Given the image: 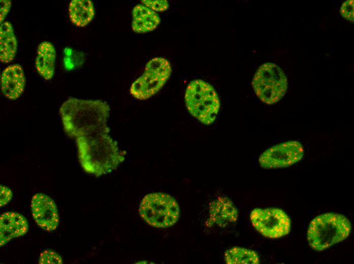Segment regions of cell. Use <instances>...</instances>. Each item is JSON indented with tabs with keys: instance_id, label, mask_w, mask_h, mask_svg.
Segmentation results:
<instances>
[{
	"instance_id": "cell-1",
	"label": "cell",
	"mask_w": 354,
	"mask_h": 264,
	"mask_svg": "<svg viewBox=\"0 0 354 264\" xmlns=\"http://www.w3.org/2000/svg\"><path fill=\"white\" fill-rule=\"evenodd\" d=\"M110 107L100 100L71 97L61 106L59 113L64 129L70 138L109 132L107 122Z\"/></svg>"
},
{
	"instance_id": "cell-2",
	"label": "cell",
	"mask_w": 354,
	"mask_h": 264,
	"mask_svg": "<svg viewBox=\"0 0 354 264\" xmlns=\"http://www.w3.org/2000/svg\"><path fill=\"white\" fill-rule=\"evenodd\" d=\"M78 156L83 170L100 176L116 169L125 159V152L108 133L76 138Z\"/></svg>"
},
{
	"instance_id": "cell-3",
	"label": "cell",
	"mask_w": 354,
	"mask_h": 264,
	"mask_svg": "<svg viewBox=\"0 0 354 264\" xmlns=\"http://www.w3.org/2000/svg\"><path fill=\"white\" fill-rule=\"evenodd\" d=\"M351 227L349 220L343 215L335 213L321 214L314 218L309 225L308 243L316 251L324 250L348 237Z\"/></svg>"
},
{
	"instance_id": "cell-4",
	"label": "cell",
	"mask_w": 354,
	"mask_h": 264,
	"mask_svg": "<svg viewBox=\"0 0 354 264\" xmlns=\"http://www.w3.org/2000/svg\"><path fill=\"white\" fill-rule=\"evenodd\" d=\"M185 101L189 112L201 123L209 125L215 121L220 103L216 91L209 83L200 79L191 81L187 87Z\"/></svg>"
},
{
	"instance_id": "cell-5",
	"label": "cell",
	"mask_w": 354,
	"mask_h": 264,
	"mask_svg": "<svg viewBox=\"0 0 354 264\" xmlns=\"http://www.w3.org/2000/svg\"><path fill=\"white\" fill-rule=\"evenodd\" d=\"M140 216L153 227L165 228L172 226L180 216L176 200L169 194L154 192L144 196L139 209Z\"/></svg>"
},
{
	"instance_id": "cell-6",
	"label": "cell",
	"mask_w": 354,
	"mask_h": 264,
	"mask_svg": "<svg viewBox=\"0 0 354 264\" xmlns=\"http://www.w3.org/2000/svg\"><path fill=\"white\" fill-rule=\"evenodd\" d=\"M252 86L257 96L263 103L272 105L280 100L287 89V79L277 64L266 62L255 72Z\"/></svg>"
},
{
	"instance_id": "cell-7",
	"label": "cell",
	"mask_w": 354,
	"mask_h": 264,
	"mask_svg": "<svg viewBox=\"0 0 354 264\" xmlns=\"http://www.w3.org/2000/svg\"><path fill=\"white\" fill-rule=\"evenodd\" d=\"M172 72L169 61L159 57L149 60L143 73L132 84L130 92L135 98L147 100L156 94L163 87Z\"/></svg>"
},
{
	"instance_id": "cell-8",
	"label": "cell",
	"mask_w": 354,
	"mask_h": 264,
	"mask_svg": "<svg viewBox=\"0 0 354 264\" xmlns=\"http://www.w3.org/2000/svg\"><path fill=\"white\" fill-rule=\"evenodd\" d=\"M250 217L253 227L265 237L279 238L290 232V218L280 209L256 208L251 211Z\"/></svg>"
},
{
	"instance_id": "cell-9",
	"label": "cell",
	"mask_w": 354,
	"mask_h": 264,
	"mask_svg": "<svg viewBox=\"0 0 354 264\" xmlns=\"http://www.w3.org/2000/svg\"><path fill=\"white\" fill-rule=\"evenodd\" d=\"M304 155L302 145L291 141L272 146L264 151L259 157L260 166L264 169L285 168L300 161Z\"/></svg>"
},
{
	"instance_id": "cell-10",
	"label": "cell",
	"mask_w": 354,
	"mask_h": 264,
	"mask_svg": "<svg viewBox=\"0 0 354 264\" xmlns=\"http://www.w3.org/2000/svg\"><path fill=\"white\" fill-rule=\"evenodd\" d=\"M31 207L33 217L39 226L47 232L56 229L59 216L56 204L51 197L44 193H36L32 199Z\"/></svg>"
},
{
	"instance_id": "cell-11",
	"label": "cell",
	"mask_w": 354,
	"mask_h": 264,
	"mask_svg": "<svg viewBox=\"0 0 354 264\" xmlns=\"http://www.w3.org/2000/svg\"><path fill=\"white\" fill-rule=\"evenodd\" d=\"M209 218L206 221L208 226L216 225L225 227L236 222L238 211L232 202L227 197L220 196L209 205Z\"/></svg>"
},
{
	"instance_id": "cell-12",
	"label": "cell",
	"mask_w": 354,
	"mask_h": 264,
	"mask_svg": "<svg viewBox=\"0 0 354 264\" xmlns=\"http://www.w3.org/2000/svg\"><path fill=\"white\" fill-rule=\"evenodd\" d=\"M25 83L23 70L18 64L8 66L2 73L1 91L4 95L9 99L18 98L24 91Z\"/></svg>"
},
{
	"instance_id": "cell-13",
	"label": "cell",
	"mask_w": 354,
	"mask_h": 264,
	"mask_svg": "<svg viewBox=\"0 0 354 264\" xmlns=\"http://www.w3.org/2000/svg\"><path fill=\"white\" fill-rule=\"evenodd\" d=\"M28 229L26 218L15 212H7L0 217L1 247L12 239L24 235Z\"/></svg>"
},
{
	"instance_id": "cell-14",
	"label": "cell",
	"mask_w": 354,
	"mask_h": 264,
	"mask_svg": "<svg viewBox=\"0 0 354 264\" xmlns=\"http://www.w3.org/2000/svg\"><path fill=\"white\" fill-rule=\"evenodd\" d=\"M132 15V28L137 34L153 31L160 22L159 15L142 4L137 5L134 7Z\"/></svg>"
},
{
	"instance_id": "cell-15",
	"label": "cell",
	"mask_w": 354,
	"mask_h": 264,
	"mask_svg": "<svg viewBox=\"0 0 354 264\" xmlns=\"http://www.w3.org/2000/svg\"><path fill=\"white\" fill-rule=\"evenodd\" d=\"M55 58V50L51 43L44 41L39 45L35 67L39 74L46 80L51 79L53 76Z\"/></svg>"
},
{
	"instance_id": "cell-16",
	"label": "cell",
	"mask_w": 354,
	"mask_h": 264,
	"mask_svg": "<svg viewBox=\"0 0 354 264\" xmlns=\"http://www.w3.org/2000/svg\"><path fill=\"white\" fill-rule=\"evenodd\" d=\"M17 42L11 24L6 21L0 26V60L9 63L16 53Z\"/></svg>"
},
{
	"instance_id": "cell-17",
	"label": "cell",
	"mask_w": 354,
	"mask_h": 264,
	"mask_svg": "<svg viewBox=\"0 0 354 264\" xmlns=\"http://www.w3.org/2000/svg\"><path fill=\"white\" fill-rule=\"evenodd\" d=\"M68 10L72 22L79 27L87 25L95 15L94 5L90 0H73L69 4Z\"/></svg>"
},
{
	"instance_id": "cell-18",
	"label": "cell",
	"mask_w": 354,
	"mask_h": 264,
	"mask_svg": "<svg viewBox=\"0 0 354 264\" xmlns=\"http://www.w3.org/2000/svg\"><path fill=\"white\" fill-rule=\"evenodd\" d=\"M224 260L227 264H258L259 257L253 250L235 247L225 252Z\"/></svg>"
},
{
	"instance_id": "cell-19",
	"label": "cell",
	"mask_w": 354,
	"mask_h": 264,
	"mask_svg": "<svg viewBox=\"0 0 354 264\" xmlns=\"http://www.w3.org/2000/svg\"><path fill=\"white\" fill-rule=\"evenodd\" d=\"M39 263L62 264L63 260L61 256L57 253L50 249H46L41 253Z\"/></svg>"
},
{
	"instance_id": "cell-20",
	"label": "cell",
	"mask_w": 354,
	"mask_h": 264,
	"mask_svg": "<svg viewBox=\"0 0 354 264\" xmlns=\"http://www.w3.org/2000/svg\"><path fill=\"white\" fill-rule=\"evenodd\" d=\"M142 5L146 6L154 11L162 12L166 10L169 6L168 2L166 0L141 1Z\"/></svg>"
},
{
	"instance_id": "cell-21",
	"label": "cell",
	"mask_w": 354,
	"mask_h": 264,
	"mask_svg": "<svg viewBox=\"0 0 354 264\" xmlns=\"http://www.w3.org/2000/svg\"><path fill=\"white\" fill-rule=\"evenodd\" d=\"M353 1L344 2L340 8V13L346 19L353 22Z\"/></svg>"
},
{
	"instance_id": "cell-22",
	"label": "cell",
	"mask_w": 354,
	"mask_h": 264,
	"mask_svg": "<svg viewBox=\"0 0 354 264\" xmlns=\"http://www.w3.org/2000/svg\"><path fill=\"white\" fill-rule=\"evenodd\" d=\"M1 200L0 207H2L7 205L12 197V192L8 187L1 185L0 186Z\"/></svg>"
},
{
	"instance_id": "cell-23",
	"label": "cell",
	"mask_w": 354,
	"mask_h": 264,
	"mask_svg": "<svg viewBox=\"0 0 354 264\" xmlns=\"http://www.w3.org/2000/svg\"><path fill=\"white\" fill-rule=\"evenodd\" d=\"M1 23H3V21L6 17L8 12L9 11L11 6V2L8 0H1Z\"/></svg>"
}]
</instances>
